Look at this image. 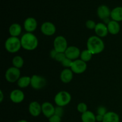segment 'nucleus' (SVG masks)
<instances>
[{
  "label": "nucleus",
  "instance_id": "nucleus-3",
  "mask_svg": "<svg viewBox=\"0 0 122 122\" xmlns=\"http://www.w3.org/2000/svg\"><path fill=\"white\" fill-rule=\"evenodd\" d=\"M21 44L20 39L18 37L10 36L5 42V48L10 53L17 52L21 49Z\"/></svg>",
  "mask_w": 122,
  "mask_h": 122
},
{
  "label": "nucleus",
  "instance_id": "nucleus-25",
  "mask_svg": "<svg viewBox=\"0 0 122 122\" xmlns=\"http://www.w3.org/2000/svg\"><path fill=\"white\" fill-rule=\"evenodd\" d=\"M12 64L13 66L20 69L24 65L23 58L20 56H15L12 60Z\"/></svg>",
  "mask_w": 122,
  "mask_h": 122
},
{
  "label": "nucleus",
  "instance_id": "nucleus-36",
  "mask_svg": "<svg viewBox=\"0 0 122 122\" xmlns=\"http://www.w3.org/2000/svg\"><path fill=\"white\" fill-rule=\"evenodd\" d=\"M17 122H28L26 120H19V121H17Z\"/></svg>",
  "mask_w": 122,
  "mask_h": 122
},
{
  "label": "nucleus",
  "instance_id": "nucleus-26",
  "mask_svg": "<svg viewBox=\"0 0 122 122\" xmlns=\"http://www.w3.org/2000/svg\"><path fill=\"white\" fill-rule=\"evenodd\" d=\"M77 110L79 113L83 114L88 111V106L85 102H80L77 104Z\"/></svg>",
  "mask_w": 122,
  "mask_h": 122
},
{
  "label": "nucleus",
  "instance_id": "nucleus-19",
  "mask_svg": "<svg viewBox=\"0 0 122 122\" xmlns=\"http://www.w3.org/2000/svg\"><path fill=\"white\" fill-rule=\"evenodd\" d=\"M8 31H9V33L11 36L19 37L22 32V28L20 25L15 23L10 25Z\"/></svg>",
  "mask_w": 122,
  "mask_h": 122
},
{
  "label": "nucleus",
  "instance_id": "nucleus-16",
  "mask_svg": "<svg viewBox=\"0 0 122 122\" xmlns=\"http://www.w3.org/2000/svg\"><path fill=\"white\" fill-rule=\"evenodd\" d=\"M97 15L101 20L108 19L110 17L111 10L106 5H101L99 6L97 9Z\"/></svg>",
  "mask_w": 122,
  "mask_h": 122
},
{
  "label": "nucleus",
  "instance_id": "nucleus-24",
  "mask_svg": "<svg viewBox=\"0 0 122 122\" xmlns=\"http://www.w3.org/2000/svg\"><path fill=\"white\" fill-rule=\"evenodd\" d=\"M92 56L93 54H92V52L90 51H89L88 49H86V50H84L81 51L80 58L82 61L87 63V62L89 61L92 59Z\"/></svg>",
  "mask_w": 122,
  "mask_h": 122
},
{
  "label": "nucleus",
  "instance_id": "nucleus-29",
  "mask_svg": "<svg viewBox=\"0 0 122 122\" xmlns=\"http://www.w3.org/2000/svg\"><path fill=\"white\" fill-rule=\"evenodd\" d=\"M66 58V54L64 52H58L57 54L56 55L54 60L56 61H57L61 63Z\"/></svg>",
  "mask_w": 122,
  "mask_h": 122
},
{
  "label": "nucleus",
  "instance_id": "nucleus-15",
  "mask_svg": "<svg viewBox=\"0 0 122 122\" xmlns=\"http://www.w3.org/2000/svg\"><path fill=\"white\" fill-rule=\"evenodd\" d=\"M94 30H95L97 36L101 38H105L106 36H107L108 33H109L107 25L104 24V23H97L96 27H95Z\"/></svg>",
  "mask_w": 122,
  "mask_h": 122
},
{
  "label": "nucleus",
  "instance_id": "nucleus-1",
  "mask_svg": "<svg viewBox=\"0 0 122 122\" xmlns=\"http://www.w3.org/2000/svg\"><path fill=\"white\" fill-rule=\"evenodd\" d=\"M87 49L93 55L101 53L105 48V44L102 39L98 36H91L88 38L86 43Z\"/></svg>",
  "mask_w": 122,
  "mask_h": 122
},
{
  "label": "nucleus",
  "instance_id": "nucleus-4",
  "mask_svg": "<svg viewBox=\"0 0 122 122\" xmlns=\"http://www.w3.org/2000/svg\"><path fill=\"white\" fill-rule=\"evenodd\" d=\"M71 101L70 94L66 91H61L57 93L54 97V102L57 106L65 107Z\"/></svg>",
  "mask_w": 122,
  "mask_h": 122
},
{
  "label": "nucleus",
  "instance_id": "nucleus-33",
  "mask_svg": "<svg viewBox=\"0 0 122 122\" xmlns=\"http://www.w3.org/2000/svg\"><path fill=\"white\" fill-rule=\"evenodd\" d=\"M57 53H58V52H57L56 50H55L54 49H53V50H51V51H50V57H51V58L54 60L55 57H56V55L57 54Z\"/></svg>",
  "mask_w": 122,
  "mask_h": 122
},
{
  "label": "nucleus",
  "instance_id": "nucleus-31",
  "mask_svg": "<svg viewBox=\"0 0 122 122\" xmlns=\"http://www.w3.org/2000/svg\"><path fill=\"white\" fill-rule=\"evenodd\" d=\"M107 108L104 106H100L98 108H97V114H100V115L103 116H104L105 114L107 113Z\"/></svg>",
  "mask_w": 122,
  "mask_h": 122
},
{
  "label": "nucleus",
  "instance_id": "nucleus-14",
  "mask_svg": "<svg viewBox=\"0 0 122 122\" xmlns=\"http://www.w3.org/2000/svg\"><path fill=\"white\" fill-rule=\"evenodd\" d=\"M55 108L56 107L51 102H45L42 104V113L44 116L49 119L54 114Z\"/></svg>",
  "mask_w": 122,
  "mask_h": 122
},
{
  "label": "nucleus",
  "instance_id": "nucleus-35",
  "mask_svg": "<svg viewBox=\"0 0 122 122\" xmlns=\"http://www.w3.org/2000/svg\"><path fill=\"white\" fill-rule=\"evenodd\" d=\"M0 102H2L4 100V94H3V92H2V90H0Z\"/></svg>",
  "mask_w": 122,
  "mask_h": 122
},
{
  "label": "nucleus",
  "instance_id": "nucleus-6",
  "mask_svg": "<svg viewBox=\"0 0 122 122\" xmlns=\"http://www.w3.org/2000/svg\"><path fill=\"white\" fill-rule=\"evenodd\" d=\"M54 49L58 52H65L68 48L67 39L63 36H57L54 40Z\"/></svg>",
  "mask_w": 122,
  "mask_h": 122
},
{
  "label": "nucleus",
  "instance_id": "nucleus-18",
  "mask_svg": "<svg viewBox=\"0 0 122 122\" xmlns=\"http://www.w3.org/2000/svg\"><path fill=\"white\" fill-rule=\"evenodd\" d=\"M107 28H108V32L110 34L115 35L118 34L120 30V24L117 21L114 20H110V22L107 24Z\"/></svg>",
  "mask_w": 122,
  "mask_h": 122
},
{
  "label": "nucleus",
  "instance_id": "nucleus-27",
  "mask_svg": "<svg viewBox=\"0 0 122 122\" xmlns=\"http://www.w3.org/2000/svg\"><path fill=\"white\" fill-rule=\"evenodd\" d=\"M73 61L69 59L68 58H66L63 61L61 62V64L63 67H66V69H70V67H71V64H72V63Z\"/></svg>",
  "mask_w": 122,
  "mask_h": 122
},
{
  "label": "nucleus",
  "instance_id": "nucleus-12",
  "mask_svg": "<svg viewBox=\"0 0 122 122\" xmlns=\"http://www.w3.org/2000/svg\"><path fill=\"white\" fill-rule=\"evenodd\" d=\"M23 26L26 32L32 33L38 27V23L35 18L30 17L25 19L24 21Z\"/></svg>",
  "mask_w": 122,
  "mask_h": 122
},
{
  "label": "nucleus",
  "instance_id": "nucleus-22",
  "mask_svg": "<svg viewBox=\"0 0 122 122\" xmlns=\"http://www.w3.org/2000/svg\"><path fill=\"white\" fill-rule=\"evenodd\" d=\"M82 122H96V115L91 111H87L81 115Z\"/></svg>",
  "mask_w": 122,
  "mask_h": 122
},
{
  "label": "nucleus",
  "instance_id": "nucleus-9",
  "mask_svg": "<svg viewBox=\"0 0 122 122\" xmlns=\"http://www.w3.org/2000/svg\"><path fill=\"white\" fill-rule=\"evenodd\" d=\"M41 31L44 35L50 36L56 32V27L54 23L50 21H45L41 26Z\"/></svg>",
  "mask_w": 122,
  "mask_h": 122
},
{
  "label": "nucleus",
  "instance_id": "nucleus-17",
  "mask_svg": "<svg viewBox=\"0 0 122 122\" xmlns=\"http://www.w3.org/2000/svg\"><path fill=\"white\" fill-rule=\"evenodd\" d=\"M73 77V72L70 69H65L61 72L60 79L63 83H69L72 81Z\"/></svg>",
  "mask_w": 122,
  "mask_h": 122
},
{
  "label": "nucleus",
  "instance_id": "nucleus-34",
  "mask_svg": "<svg viewBox=\"0 0 122 122\" xmlns=\"http://www.w3.org/2000/svg\"><path fill=\"white\" fill-rule=\"evenodd\" d=\"M104 119L103 116L100 115V114H97L96 115V121L98 122H102Z\"/></svg>",
  "mask_w": 122,
  "mask_h": 122
},
{
  "label": "nucleus",
  "instance_id": "nucleus-30",
  "mask_svg": "<svg viewBox=\"0 0 122 122\" xmlns=\"http://www.w3.org/2000/svg\"><path fill=\"white\" fill-rule=\"evenodd\" d=\"M64 114V110L62 107H60V106H57L55 108V113L54 114L58 116L62 117Z\"/></svg>",
  "mask_w": 122,
  "mask_h": 122
},
{
  "label": "nucleus",
  "instance_id": "nucleus-32",
  "mask_svg": "<svg viewBox=\"0 0 122 122\" xmlns=\"http://www.w3.org/2000/svg\"><path fill=\"white\" fill-rule=\"evenodd\" d=\"M49 122H61V117L56 114H54L48 119Z\"/></svg>",
  "mask_w": 122,
  "mask_h": 122
},
{
  "label": "nucleus",
  "instance_id": "nucleus-7",
  "mask_svg": "<svg viewBox=\"0 0 122 122\" xmlns=\"http://www.w3.org/2000/svg\"><path fill=\"white\" fill-rule=\"evenodd\" d=\"M46 81L44 77L38 75H33L31 77L30 86L35 90H40L45 86Z\"/></svg>",
  "mask_w": 122,
  "mask_h": 122
},
{
  "label": "nucleus",
  "instance_id": "nucleus-8",
  "mask_svg": "<svg viewBox=\"0 0 122 122\" xmlns=\"http://www.w3.org/2000/svg\"><path fill=\"white\" fill-rule=\"evenodd\" d=\"M87 64L81 59H77L73 61L72 64L70 67V69L76 74H82L86 70Z\"/></svg>",
  "mask_w": 122,
  "mask_h": 122
},
{
  "label": "nucleus",
  "instance_id": "nucleus-23",
  "mask_svg": "<svg viewBox=\"0 0 122 122\" xmlns=\"http://www.w3.org/2000/svg\"><path fill=\"white\" fill-rule=\"evenodd\" d=\"M31 77L25 76L20 77V79L17 82V85L20 88H26L30 85Z\"/></svg>",
  "mask_w": 122,
  "mask_h": 122
},
{
  "label": "nucleus",
  "instance_id": "nucleus-20",
  "mask_svg": "<svg viewBox=\"0 0 122 122\" xmlns=\"http://www.w3.org/2000/svg\"><path fill=\"white\" fill-rule=\"evenodd\" d=\"M110 17L112 20L120 22L122 21V7H116L111 11Z\"/></svg>",
  "mask_w": 122,
  "mask_h": 122
},
{
  "label": "nucleus",
  "instance_id": "nucleus-10",
  "mask_svg": "<svg viewBox=\"0 0 122 122\" xmlns=\"http://www.w3.org/2000/svg\"><path fill=\"white\" fill-rule=\"evenodd\" d=\"M64 53H65L67 58L74 61L78 59L79 57H80L81 51L77 46H68Z\"/></svg>",
  "mask_w": 122,
  "mask_h": 122
},
{
  "label": "nucleus",
  "instance_id": "nucleus-2",
  "mask_svg": "<svg viewBox=\"0 0 122 122\" xmlns=\"http://www.w3.org/2000/svg\"><path fill=\"white\" fill-rule=\"evenodd\" d=\"M21 47L27 51H33L38 46L39 41L37 37L32 33H24L20 38Z\"/></svg>",
  "mask_w": 122,
  "mask_h": 122
},
{
  "label": "nucleus",
  "instance_id": "nucleus-28",
  "mask_svg": "<svg viewBox=\"0 0 122 122\" xmlns=\"http://www.w3.org/2000/svg\"><path fill=\"white\" fill-rule=\"evenodd\" d=\"M86 27L88 29L92 30L95 29V27H96L97 23L92 20H87L86 22L85 23Z\"/></svg>",
  "mask_w": 122,
  "mask_h": 122
},
{
  "label": "nucleus",
  "instance_id": "nucleus-13",
  "mask_svg": "<svg viewBox=\"0 0 122 122\" xmlns=\"http://www.w3.org/2000/svg\"><path fill=\"white\" fill-rule=\"evenodd\" d=\"M28 110L32 116H39L42 113V105L37 101H32L29 106Z\"/></svg>",
  "mask_w": 122,
  "mask_h": 122
},
{
  "label": "nucleus",
  "instance_id": "nucleus-21",
  "mask_svg": "<svg viewBox=\"0 0 122 122\" xmlns=\"http://www.w3.org/2000/svg\"><path fill=\"white\" fill-rule=\"evenodd\" d=\"M102 122H120V117L114 112H108L104 116Z\"/></svg>",
  "mask_w": 122,
  "mask_h": 122
},
{
  "label": "nucleus",
  "instance_id": "nucleus-5",
  "mask_svg": "<svg viewBox=\"0 0 122 122\" xmlns=\"http://www.w3.org/2000/svg\"><path fill=\"white\" fill-rule=\"evenodd\" d=\"M21 75L20 69L15 67H10L8 68L5 73V77L7 82L10 83H14L17 82Z\"/></svg>",
  "mask_w": 122,
  "mask_h": 122
},
{
  "label": "nucleus",
  "instance_id": "nucleus-11",
  "mask_svg": "<svg viewBox=\"0 0 122 122\" xmlns=\"http://www.w3.org/2000/svg\"><path fill=\"white\" fill-rule=\"evenodd\" d=\"M10 99L15 104L21 103L25 100V94L20 89H14L10 94Z\"/></svg>",
  "mask_w": 122,
  "mask_h": 122
}]
</instances>
